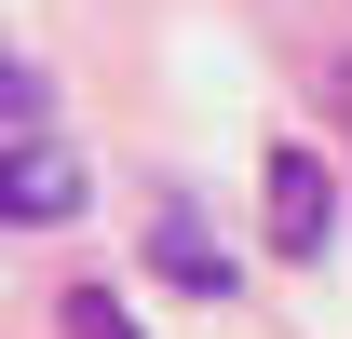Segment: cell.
I'll use <instances>...</instances> for the list:
<instances>
[{"label": "cell", "instance_id": "6", "mask_svg": "<svg viewBox=\"0 0 352 339\" xmlns=\"http://www.w3.org/2000/svg\"><path fill=\"white\" fill-rule=\"evenodd\" d=\"M325 109H339V136H352V54H339V68H325Z\"/></svg>", "mask_w": 352, "mask_h": 339}, {"label": "cell", "instance_id": "5", "mask_svg": "<svg viewBox=\"0 0 352 339\" xmlns=\"http://www.w3.org/2000/svg\"><path fill=\"white\" fill-rule=\"evenodd\" d=\"M41 109H54V95H41V68H0V150H14V136L41 123Z\"/></svg>", "mask_w": 352, "mask_h": 339}, {"label": "cell", "instance_id": "1", "mask_svg": "<svg viewBox=\"0 0 352 339\" xmlns=\"http://www.w3.org/2000/svg\"><path fill=\"white\" fill-rule=\"evenodd\" d=\"M82 150H68V136H14V150H0V231H68V217H82Z\"/></svg>", "mask_w": 352, "mask_h": 339}, {"label": "cell", "instance_id": "3", "mask_svg": "<svg viewBox=\"0 0 352 339\" xmlns=\"http://www.w3.org/2000/svg\"><path fill=\"white\" fill-rule=\"evenodd\" d=\"M149 258H163L190 298H230V285H244V271L217 258V231H204V204H190V190H163V204H149Z\"/></svg>", "mask_w": 352, "mask_h": 339}, {"label": "cell", "instance_id": "4", "mask_svg": "<svg viewBox=\"0 0 352 339\" xmlns=\"http://www.w3.org/2000/svg\"><path fill=\"white\" fill-rule=\"evenodd\" d=\"M68 339H135V312L109 285H68Z\"/></svg>", "mask_w": 352, "mask_h": 339}, {"label": "cell", "instance_id": "2", "mask_svg": "<svg viewBox=\"0 0 352 339\" xmlns=\"http://www.w3.org/2000/svg\"><path fill=\"white\" fill-rule=\"evenodd\" d=\"M258 217H271V258H325L339 245V176L311 150H271L258 163Z\"/></svg>", "mask_w": 352, "mask_h": 339}]
</instances>
